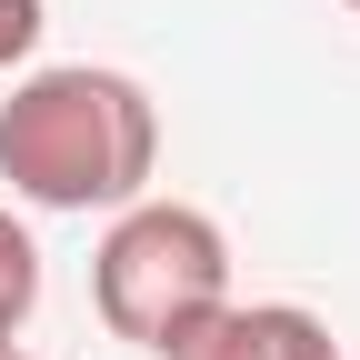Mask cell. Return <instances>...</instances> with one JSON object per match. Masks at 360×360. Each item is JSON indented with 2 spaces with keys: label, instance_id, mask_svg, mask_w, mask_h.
I'll return each instance as SVG.
<instances>
[{
  "label": "cell",
  "instance_id": "6",
  "mask_svg": "<svg viewBox=\"0 0 360 360\" xmlns=\"http://www.w3.org/2000/svg\"><path fill=\"white\" fill-rule=\"evenodd\" d=\"M0 360H30V350H20V340H11V350H0Z\"/></svg>",
  "mask_w": 360,
  "mask_h": 360
},
{
  "label": "cell",
  "instance_id": "1",
  "mask_svg": "<svg viewBox=\"0 0 360 360\" xmlns=\"http://www.w3.org/2000/svg\"><path fill=\"white\" fill-rule=\"evenodd\" d=\"M160 170V110L130 70L60 60L0 101V180L30 210H130Z\"/></svg>",
  "mask_w": 360,
  "mask_h": 360
},
{
  "label": "cell",
  "instance_id": "4",
  "mask_svg": "<svg viewBox=\"0 0 360 360\" xmlns=\"http://www.w3.org/2000/svg\"><path fill=\"white\" fill-rule=\"evenodd\" d=\"M30 310H40V240L0 210V350L30 330Z\"/></svg>",
  "mask_w": 360,
  "mask_h": 360
},
{
  "label": "cell",
  "instance_id": "3",
  "mask_svg": "<svg viewBox=\"0 0 360 360\" xmlns=\"http://www.w3.org/2000/svg\"><path fill=\"white\" fill-rule=\"evenodd\" d=\"M160 360H340L330 321L300 300H220L210 321H191Z\"/></svg>",
  "mask_w": 360,
  "mask_h": 360
},
{
  "label": "cell",
  "instance_id": "5",
  "mask_svg": "<svg viewBox=\"0 0 360 360\" xmlns=\"http://www.w3.org/2000/svg\"><path fill=\"white\" fill-rule=\"evenodd\" d=\"M40 30H51V20H40V0H0V70H20V60L40 51Z\"/></svg>",
  "mask_w": 360,
  "mask_h": 360
},
{
  "label": "cell",
  "instance_id": "7",
  "mask_svg": "<svg viewBox=\"0 0 360 360\" xmlns=\"http://www.w3.org/2000/svg\"><path fill=\"white\" fill-rule=\"evenodd\" d=\"M350 20H360V0H350Z\"/></svg>",
  "mask_w": 360,
  "mask_h": 360
},
{
  "label": "cell",
  "instance_id": "2",
  "mask_svg": "<svg viewBox=\"0 0 360 360\" xmlns=\"http://www.w3.org/2000/svg\"><path fill=\"white\" fill-rule=\"evenodd\" d=\"M90 300L130 350H170L191 321L231 300V240L191 200H130L110 210V240L90 260Z\"/></svg>",
  "mask_w": 360,
  "mask_h": 360
}]
</instances>
